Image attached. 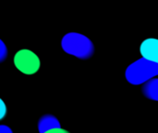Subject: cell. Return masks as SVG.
<instances>
[{"mask_svg": "<svg viewBox=\"0 0 158 133\" xmlns=\"http://www.w3.org/2000/svg\"><path fill=\"white\" fill-rule=\"evenodd\" d=\"M61 45L67 54L72 55L79 59H89L94 54L93 42L85 35L78 32L67 33L61 41Z\"/></svg>", "mask_w": 158, "mask_h": 133, "instance_id": "obj_1", "label": "cell"}, {"mask_svg": "<svg viewBox=\"0 0 158 133\" xmlns=\"http://www.w3.org/2000/svg\"><path fill=\"white\" fill-rule=\"evenodd\" d=\"M127 81L133 84H144L158 76V63L142 57L131 64L126 69Z\"/></svg>", "mask_w": 158, "mask_h": 133, "instance_id": "obj_2", "label": "cell"}, {"mask_svg": "<svg viewBox=\"0 0 158 133\" xmlns=\"http://www.w3.org/2000/svg\"><path fill=\"white\" fill-rule=\"evenodd\" d=\"M15 67L25 75L35 74L40 67L41 62L36 54L29 49H21L14 56Z\"/></svg>", "mask_w": 158, "mask_h": 133, "instance_id": "obj_3", "label": "cell"}, {"mask_svg": "<svg viewBox=\"0 0 158 133\" xmlns=\"http://www.w3.org/2000/svg\"><path fill=\"white\" fill-rule=\"evenodd\" d=\"M143 57L158 63V39L149 38L144 40L140 47Z\"/></svg>", "mask_w": 158, "mask_h": 133, "instance_id": "obj_4", "label": "cell"}, {"mask_svg": "<svg viewBox=\"0 0 158 133\" xmlns=\"http://www.w3.org/2000/svg\"><path fill=\"white\" fill-rule=\"evenodd\" d=\"M60 122L53 115L43 116L38 122V131L40 133H44L54 129H60Z\"/></svg>", "mask_w": 158, "mask_h": 133, "instance_id": "obj_5", "label": "cell"}, {"mask_svg": "<svg viewBox=\"0 0 158 133\" xmlns=\"http://www.w3.org/2000/svg\"><path fill=\"white\" fill-rule=\"evenodd\" d=\"M142 92L146 98L158 101V78L152 79L144 83L142 88Z\"/></svg>", "mask_w": 158, "mask_h": 133, "instance_id": "obj_6", "label": "cell"}, {"mask_svg": "<svg viewBox=\"0 0 158 133\" xmlns=\"http://www.w3.org/2000/svg\"><path fill=\"white\" fill-rule=\"evenodd\" d=\"M7 56V48L4 42L0 39V63L3 62Z\"/></svg>", "mask_w": 158, "mask_h": 133, "instance_id": "obj_7", "label": "cell"}, {"mask_svg": "<svg viewBox=\"0 0 158 133\" xmlns=\"http://www.w3.org/2000/svg\"><path fill=\"white\" fill-rule=\"evenodd\" d=\"M6 112H7L6 106L5 102L0 98V120H2L6 117Z\"/></svg>", "mask_w": 158, "mask_h": 133, "instance_id": "obj_8", "label": "cell"}, {"mask_svg": "<svg viewBox=\"0 0 158 133\" xmlns=\"http://www.w3.org/2000/svg\"><path fill=\"white\" fill-rule=\"evenodd\" d=\"M0 133H13L11 129L6 125H0Z\"/></svg>", "mask_w": 158, "mask_h": 133, "instance_id": "obj_9", "label": "cell"}, {"mask_svg": "<svg viewBox=\"0 0 158 133\" xmlns=\"http://www.w3.org/2000/svg\"><path fill=\"white\" fill-rule=\"evenodd\" d=\"M44 133H69L68 131L66 130H63V129H54V130H51L49 131H46Z\"/></svg>", "mask_w": 158, "mask_h": 133, "instance_id": "obj_10", "label": "cell"}]
</instances>
